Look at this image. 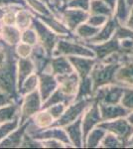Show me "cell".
Segmentation results:
<instances>
[{"mask_svg": "<svg viewBox=\"0 0 133 149\" xmlns=\"http://www.w3.org/2000/svg\"><path fill=\"white\" fill-rule=\"evenodd\" d=\"M121 63L108 61H98L93 67L91 73V78L93 79L94 85V92L96 88L108 84L115 83V74Z\"/></svg>", "mask_w": 133, "mask_h": 149, "instance_id": "3", "label": "cell"}, {"mask_svg": "<svg viewBox=\"0 0 133 149\" xmlns=\"http://www.w3.org/2000/svg\"><path fill=\"white\" fill-rule=\"evenodd\" d=\"M91 0H69L66 6L64 7H72V8H79L89 12Z\"/></svg>", "mask_w": 133, "mask_h": 149, "instance_id": "44", "label": "cell"}, {"mask_svg": "<svg viewBox=\"0 0 133 149\" xmlns=\"http://www.w3.org/2000/svg\"><path fill=\"white\" fill-rule=\"evenodd\" d=\"M56 15L59 16V18L64 22L65 25L74 33L79 25L86 22L89 16V12L79 8L62 7L57 11Z\"/></svg>", "mask_w": 133, "mask_h": 149, "instance_id": "7", "label": "cell"}, {"mask_svg": "<svg viewBox=\"0 0 133 149\" xmlns=\"http://www.w3.org/2000/svg\"><path fill=\"white\" fill-rule=\"evenodd\" d=\"M125 25H127L128 27L133 29V5L131 7V10H130V13H129V17H128Z\"/></svg>", "mask_w": 133, "mask_h": 149, "instance_id": "49", "label": "cell"}, {"mask_svg": "<svg viewBox=\"0 0 133 149\" xmlns=\"http://www.w3.org/2000/svg\"><path fill=\"white\" fill-rule=\"evenodd\" d=\"M38 74H39V92L44 102L58 88L59 81L57 80V77L50 71H44Z\"/></svg>", "mask_w": 133, "mask_h": 149, "instance_id": "12", "label": "cell"}, {"mask_svg": "<svg viewBox=\"0 0 133 149\" xmlns=\"http://www.w3.org/2000/svg\"><path fill=\"white\" fill-rule=\"evenodd\" d=\"M115 83L123 86H133V60L128 58L122 62L115 74Z\"/></svg>", "mask_w": 133, "mask_h": 149, "instance_id": "22", "label": "cell"}, {"mask_svg": "<svg viewBox=\"0 0 133 149\" xmlns=\"http://www.w3.org/2000/svg\"><path fill=\"white\" fill-rule=\"evenodd\" d=\"M101 117L100 104L96 100H93L91 104L86 107L84 112L81 115V122H83V129H84V136L88 133L94 127L98 126L102 122Z\"/></svg>", "mask_w": 133, "mask_h": 149, "instance_id": "10", "label": "cell"}, {"mask_svg": "<svg viewBox=\"0 0 133 149\" xmlns=\"http://www.w3.org/2000/svg\"><path fill=\"white\" fill-rule=\"evenodd\" d=\"M37 86H39V74L33 73L24 81L20 90L18 91L19 95H25L29 93H32L37 90Z\"/></svg>", "mask_w": 133, "mask_h": 149, "instance_id": "35", "label": "cell"}, {"mask_svg": "<svg viewBox=\"0 0 133 149\" xmlns=\"http://www.w3.org/2000/svg\"><path fill=\"white\" fill-rule=\"evenodd\" d=\"M109 18L111 17H107V16H105V15H100V14L89 13V16H88V20H86V22L88 24H91V26H94V27H96V28H100L107 22Z\"/></svg>", "mask_w": 133, "mask_h": 149, "instance_id": "41", "label": "cell"}, {"mask_svg": "<svg viewBox=\"0 0 133 149\" xmlns=\"http://www.w3.org/2000/svg\"><path fill=\"white\" fill-rule=\"evenodd\" d=\"M42 104L43 100L39 90L24 95V98L20 103V125L26 123L37 112H39L42 109Z\"/></svg>", "mask_w": 133, "mask_h": 149, "instance_id": "5", "label": "cell"}, {"mask_svg": "<svg viewBox=\"0 0 133 149\" xmlns=\"http://www.w3.org/2000/svg\"><path fill=\"white\" fill-rule=\"evenodd\" d=\"M0 38H1V26H0Z\"/></svg>", "mask_w": 133, "mask_h": 149, "instance_id": "58", "label": "cell"}, {"mask_svg": "<svg viewBox=\"0 0 133 149\" xmlns=\"http://www.w3.org/2000/svg\"><path fill=\"white\" fill-rule=\"evenodd\" d=\"M3 5H26L24 0H0V6Z\"/></svg>", "mask_w": 133, "mask_h": 149, "instance_id": "47", "label": "cell"}, {"mask_svg": "<svg viewBox=\"0 0 133 149\" xmlns=\"http://www.w3.org/2000/svg\"><path fill=\"white\" fill-rule=\"evenodd\" d=\"M32 123L37 128H48V127L52 126L53 123L55 122V119L51 113L47 109H41V111L37 112L34 116L31 118Z\"/></svg>", "mask_w": 133, "mask_h": 149, "instance_id": "28", "label": "cell"}, {"mask_svg": "<svg viewBox=\"0 0 133 149\" xmlns=\"http://www.w3.org/2000/svg\"><path fill=\"white\" fill-rule=\"evenodd\" d=\"M121 104L129 111L133 110V86H125L121 98Z\"/></svg>", "mask_w": 133, "mask_h": 149, "instance_id": "40", "label": "cell"}, {"mask_svg": "<svg viewBox=\"0 0 133 149\" xmlns=\"http://www.w3.org/2000/svg\"><path fill=\"white\" fill-rule=\"evenodd\" d=\"M32 19H33V14L31 10H28L24 6H22L16 13L15 25L21 31H23L32 26Z\"/></svg>", "mask_w": 133, "mask_h": 149, "instance_id": "30", "label": "cell"}, {"mask_svg": "<svg viewBox=\"0 0 133 149\" xmlns=\"http://www.w3.org/2000/svg\"><path fill=\"white\" fill-rule=\"evenodd\" d=\"M119 22L115 19L114 17H111L108 19V21L106 22L102 27L100 28L97 34L88 42H84V43H91V44H98V43H102L105 41H108L110 39H112L114 37L115 31L119 25Z\"/></svg>", "mask_w": 133, "mask_h": 149, "instance_id": "20", "label": "cell"}, {"mask_svg": "<svg viewBox=\"0 0 133 149\" xmlns=\"http://www.w3.org/2000/svg\"><path fill=\"white\" fill-rule=\"evenodd\" d=\"M32 13L34 15L37 16L38 18H40L48 27L50 29H52L56 34L61 36V37H72V36H75L74 33L65 25L64 22L59 18V16L56 15V14H53V15H50V16H45V15L36 14V13H34V12H32Z\"/></svg>", "mask_w": 133, "mask_h": 149, "instance_id": "16", "label": "cell"}, {"mask_svg": "<svg viewBox=\"0 0 133 149\" xmlns=\"http://www.w3.org/2000/svg\"><path fill=\"white\" fill-rule=\"evenodd\" d=\"M32 27L35 29L36 33H37L39 44L42 45L45 48L48 55L50 57H52L53 52H54L56 48V45H57L58 41H59L61 36L56 34L52 29H50L40 18H38L34 14L32 19Z\"/></svg>", "mask_w": 133, "mask_h": 149, "instance_id": "4", "label": "cell"}, {"mask_svg": "<svg viewBox=\"0 0 133 149\" xmlns=\"http://www.w3.org/2000/svg\"><path fill=\"white\" fill-rule=\"evenodd\" d=\"M31 122V119L27 121L26 123L22 124L16 128L13 132H11L6 138L0 142V148H15V147H21L24 135L26 134L27 128Z\"/></svg>", "mask_w": 133, "mask_h": 149, "instance_id": "21", "label": "cell"}, {"mask_svg": "<svg viewBox=\"0 0 133 149\" xmlns=\"http://www.w3.org/2000/svg\"><path fill=\"white\" fill-rule=\"evenodd\" d=\"M98 30L100 28H96L94 26H91L88 22H84L75 30L74 35L76 38L84 41V42H88L97 34Z\"/></svg>", "mask_w": 133, "mask_h": 149, "instance_id": "27", "label": "cell"}, {"mask_svg": "<svg viewBox=\"0 0 133 149\" xmlns=\"http://www.w3.org/2000/svg\"><path fill=\"white\" fill-rule=\"evenodd\" d=\"M125 86L120 84L112 83L96 88L93 100L98 103H120Z\"/></svg>", "mask_w": 133, "mask_h": 149, "instance_id": "8", "label": "cell"}, {"mask_svg": "<svg viewBox=\"0 0 133 149\" xmlns=\"http://www.w3.org/2000/svg\"><path fill=\"white\" fill-rule=\"evenodd\" d=\"M127 146H128V147H133V135L131 136V138H130V140H129V142H128Z\"/></svg>", "mask_w": 133, "mask_h": 149, "instance_id": "54", "label": "cell"}, {"mask_svg": "<svg viewBox=\"0 0 133 149\" xmlns=\"http://www.w3.org/2000/svg\"><path fill=\"white\" fill-rule=\"evenodd\" d=\"M125 144L122 140H120L115 134L106 131L105 136L103 137L100 147L101 148H122L125 147Z\"/></svg>", "mask_w": 133, "mask_h": 149, "instance_id": "36", "label": "cell"}, {"mask_svg": "<svg viewBox=\"0 0 133 149\" xmlns=\"http://www.w3.org/2000/svg\"><path fill=\"white\" fill-rule=\"evenodd\" d=\"M75 100H75L74 97H69V95H67L66 93H64L59 88H58L57 90L51 95V97L48 98L46 102H43L42 109H47V107H51V105L56 104V103H60V102H64V103H66L67 105H69L70 103H72V102H75Z\"/></svg>", "mask_w": 133, "mask_h": 149, "instance_id": "29", "label": "cell"}, {"mask_svg": "<svg viewBox=\"0 0 133 149\" xmlns=\"http://www.w3.org/2000/svg\"><path fill=\"white\" fill-rule=\"evenodd\" d=\"M10 5H3V6H0V20H2L4 17V15H5L7 9H8V7Z\"/></svg>", "mask_w": 133, "mask_h": 149, "instance_id": "52", "label": "cell"}, {"mask_svg": "<svg viewBox=\"0 0 133 149\" xmlns=\"http://www.w3.org/2000/svg\"><path fill=\"white\" fill-rule=\"evenodd\" d=\"M31 60L33 61L34 65H35L36 73L39 74L42 73L44 71H47L49 69L50 62L52 57H50L48 55V53L46 52L45 48L41 44H36L35 46H33L32 53L30 55Z\"/></svg>", "mask_w": 133, "mask_h": 149, "instance_id": "17", "label": "cell"}, {"mask_svg": "<svg viewBox=\"0 0 133 149\" xmlns=\"http://www.w3.org/2000/svg\"><path fill=\"white\" fill-rule=\"evenodd\" d=\"M86 44L93 50L95 58L98 61H103V60L114 55L115 53L122 52L119 40L115 37L108 41H105V42L98 43V44H91V43H86Z\"/></svg>", "mask_w": 133, "mask_h": 149, "instance_id": "11", "label": "cell"}, {"mask_svg": "<svg viewBox=\"0 0 133 149\" xmlns=\"http://www.w3.org/2000/svg\"><path fill=\"white\" fill-rule=\"evenodd\" d=\"M114 37L119 41L125 39H133V29L125 24H119L115 31Z\"/></svg>", "mask_w": 133, "mask_h": 149, "instance_id": "39", "label": "cell"}, {"mask_svg": "<svg viewBox=\"0 0 133 149\" xmlns=\"http://www.w3.org/2000/svg\"><path fill=\"white\" fill-rule=\"evenodd\" d=\"M84 56L95 58L93 50L88 47L84 41L72 37H60L56 48L53 52V56Z\"/></svg>", "mask_w": 133, "mask_h": 149, "instance_id": "2", "label": "cell"}, {"mask_svg": "<svg viewBox=\"0 0 133 149\" xmlns=\"http://www.w3.org/2000/svg\"><path fill=\"white\" fill-rule=\"evenodd\" d=\"M130 10H131V7L128 4L127 0H117L113 17L120 24H125L129 17Z\"/></svg>", "mask_w": 133, "mask_h": 149, "instance_id": "32", "label": "cell"}, {"mask_svg": "<svg viewBox=\"0 0 133 149\" xmlns=\"http://www.w3.org/2000/svg\"><path fill=\"white\" fill-rule=\"evenodd\" d=\"M65 129H66L72 147H76V148L84 147V136L81 116L77 119L76 121L72 122V123L68 124L67 126H65Z\"/></svg>", "mask_w": 133, "mask_h": 149, "instance_id": "19", "label": "cell"}, {"mask_svg": "<svg viewBox=\"0 0 133 149\" xmlns=\"http://www.w3.org/2000/svg\"><path fill=\"white\" fill-rule=\"evenodd\" d=\"M15 100H17L14 98L12 95H9L4 93H0V107L15 102Z\"/></svg>", "mask_w": 133, "mask_h": 149, "instance_id": "46", "label": "cell"}, {"mask_svg": "<svg viewBox=\"0 0 133 149\" xmlns=\"http://www.w3.org/2000/svg\"><path fill=\"white\" fill-rule=\"evenodd\" d=\"M93 95H94V85L91 76L81 78V81H79L76 100H84V98H93Z\"/></svg>", "mask_w": 133, "mask_h": 149, "instance_id": "26", "label": "cell"}, {"mask_svg": "<svg viewBox=\"0 0 133 149\" xmlns=\"http://www.w3.org/2000/svg\"><path fill=\"white\" fill-rule=\"evenodd\" d=\"M21 42L29 44L31 46H35L36 44H38V36L36 33L35 29L32 26L29 27L25 30L22 31V34H21Z\"/></svg>", "mask_w": 133, "mask_h": 149, "instance_id": "38", "label": "cell"}, {"mask_svg": "<svg viewBox=\"0 0 133 149\" xmlns=\"http://www.w3.org/2000/svg\"><path fill=\"white\" fill-rule=\"evenodd\" d=\"M43 144V147H47V148H63V147H67L64 143L61 141L57 140V139H45V140L41 141Z\"/></svg>", "mask_w": 133, "mask_h": 149, "instance_id": "45", "label": "cell"}, {"mask_svg": "<svg viewBox=\"0 0 133 149\" xmlns=\"http://www.w3.org/2000/svg\"><path fill=\"white\" fill-rule=\"evenodd\" d=\"M6 59V53H5V50L3 49V47L0 45V66L4 63Z\"/></svg>", "mask_w": 133, "mask_h": 149, "instance_id": "50", "label": "cell"}, {"mask_svg": "<svg viewBox=\"0 0 133 149\" xmlns=\"http://www.w3.org/2000/svg\"><path fill=\"white\" fill-rule=\"evenodd\" d=\"M32 50H33V46L23 42H20L15 46L16 54L19 58H29L31 53H32Z\"/></svg>", "mask_w": 133, "mask_h": 149, "instance_id": "43", "label": "cell"}, {"mask_svg": "<svg viewBox=\"0 0 133 149\" xmlns=\"http://www.w3.org/2000/svg\"><path fill=\"white\" fill-rule=\"evenodd\" d=\"M24 1L26 2V5H28L29 8L31 9V11L36 14L45 16H50L55 14L52 8L47 3H45L43 0H24Z\"/></svg>", "mask_w": 133, "mask_h": 149, "instance_id": "33", "label": "cell"}, {"mask_svg": "<svg viewBox=\"0 0 133 149\" xmlns=\"http://www.w3.org/2000/svg\"><path fill=\"white\" fill-rule=\"evenodd\" d=\"M33 73H36V69L31 58H19L18 68H17V88H18V91L20 90L24 81Z\"/></svg>", "mask_w": 133, "mask_h": 149, "instance_id": "23", "label": "cell"}, {"mask_svg": "<svg viewBox=\"0 0 133 149\" xmlns=\"http://www.w3.org/2000/svg\"><path fill=\"white\" fill-rule=\"evenodd\" d=\"M0 45L6 53V59L0 66V92L12 95L18 100L19 93L17 88V68L18 60L15 46H11L0 38Z\"/></svg>", "mask_w": 133, "mask_h": 149, "instance_id": "1", "label": "cell"}, {"mask_svg": "<svg viewBox=\"0 0 133 149\" xmlns=\"http://www.w3.org/2000/svg\"><path fill=\"white\" fill-rule=\"evenodd\" d=\"M0 93H1V92H0Z\"/></svg>", "mask_w": 133, "mask_h": 149, "instance_id": "59", "label": "cell"}, {"mask_svg": "<svg viewBox=\"0 0 133 149\" xmlns=\"http://www.w3.org/2000/svg\"><path fill=\"white\" fill-rule=\"evenodd\" d=\"M89 13L100 14V15H105L107 17H113L114 12L103 0H91Z\"/></svg>", "mask_w": 133, "mask_h": 149, "instance_id": "34", "label": "cell"}, {"mask_svg": "<svg viewBox=\"0 0 133 149\" xmlns=\"http://www.w3.org/2000/svg\"><path fill=\"white\" fill-rule=\"evenodd\" d=\"M100 125L103 127L106 131L115 134L126 146L133 135V125L127 120L126 117H121L109 121H102Z\"/></svg>", "mask_w": 133, "mask_h": 149, "instance_id": "9", "label": "cell"}, {"mask_svg": "<svg viewBox=\"0 0 133 149\" xmlns=\"http://www.w3.org/2000/svg\"><path fill=\"white\" fill-rule=\"evenodd\" d=\"M22 31L16 25H3L1 26V38L4 42L11 46H16L21 42Z\"/></svg>", "mask_w": 133, "mask_h": 149, "instance_id": "24", "label": "cell"}, {"mask_svg": "<svg viewBox=\"0 0 133 149\" xmlns=\"http://www.w3.org/2000/svg\"><path fill=\"white\" fill-rule=\"evenodd\" d=\"M20 126V115L16 116L14 119L10 121L4 122L0 124V142L6 138L11 132H13L16 128Z\"/></svg>", "mask_w": 133, "mask_h": 149, "instance_id": "37", "label": "cell"}, {"mask_svg": "<svg viewBox=\"0 0 133 149\" xmlns=\"http://www.w3.org/2000/svg\"><path fill=\"white\" fill-rule=\"evenodd\" d=\"M20 115V105L16 102L0 107V124L10 121Z\"/></svg>", "mask_w": 133, "mask_h": 149, "instance_id": "31", "label": "cell"}, {"mask_svg": "<svg viewBox=\"0 0 133 149\" xmlns=\"http://www.w3.org/2000/svg\"><path fill=\"white\" fill-rule=\"evenodd\" d=\"M47 71H50L56 77H58L72 74L75 70L67 56H54L51 59L49 69Z\"/></svg>", "mask_w": 133, "mask_h": 149, "instance_id": "18", "label": "cell"}, {"mask_svg": "<svg viewBox=\"0 0 133 149\" xmlns=\"http://www.w3.org/2000/svg\"><path fill=\"white\" fill-rule=\"evenodd\" d=\"M68 2H69V0H62V5H63V7L66 6Z\"/></svg>", "mask_w": 133, "mask_h": 149, "instance_id": "56", "label": "cell"}, {"mask_svg": "<svg viewBox=\"0 0 133 149\" xmlns=\"http://www.w3.org/2000/svg\"><path fill=\"white\" fill-rule=\"evenodd\" d=\"M67 107L68 105L66 103L60 102V103H56V104L51 105V107H47V109H47L48 111L50 112L51 115L53 116V118H54L56 121L63 115V113H64L65 110L67 109Z\"/></svg>", "mask_w": 133, "mask_h": 149, "instance_id": "42", "label": "cell"}, {"mask_svg": "<svg viewBox=\"0 0 133 149\" xmlns=\"http://www.w3.org/2000/svg\"><path fill=\"white\" fill-rule=\"evenodd\" d=\"M74 67V70L79 76V78H84L91 74L93 67L95 66L97 59L84 56H70L68 57Z\"/></svg>", "mask_w": 133, "mask_h": 149, "instance_id": "14", "label": "cell"}, {"mask_svg": "<svg viewBox=\"0 0 133 149\" xmlns=\"http://www.w3.org/2000/svg\"><path fill=\"white\" fill-rule=\"evenodd\" d=\"M108 6L110 7L111 9L114 12V9H115V6H116V3H117V0H103Z\"/></svg>", "mask_w": 133, "mask_h": 149, "instance_id": "51", "label": "cell"}, {"mask_svg": "<svg viewBox=\"0 0 133 149\" xmlns=\"http://www.w3.org/2000/svg\"><path fill=\"white\" fill-rule=\"evenodd\" d=\"M57 80L59 81V86L58 88L62 91L64 93L71 97H74L76 100L77 93H78L79 85L81 78L76 72L65 76H58Z\"/></svg>", "mask_w": 133, "mask_h": 149, "instance_id": "13", "label": "cell"}, {"mask_svg": "<svg viewBox=\"0 0 133 149\" xmlns=\"http://www.w3.org/2000/svg\"><path fill=\"white\" fill-rule=\"evenodd\" d=\"M126 118H127V120L133 125V110L132 111H129V113H128V115L126 116Z\"/></svg>", "mask_w": 133, "mask_h": 149, "instance_id": "53", "label": "cell"}, {"mask_svg": "<svg viewBox=\"0 0 133 149\" xmlns=\"http://www.w3.org/2000/svg\"><path fill=\"white\" fill-rule=\"evenodd\" d=\"M98 104L103 121L126 117L129 113V110L125 109L121 103H98Z\"/></svg>", "mask_w": 133, "mask_h": 149, "instance_id": "15", "label": "cell"}, {"mask_svg": "<svg viewBox=\"0 0 133 149\" xmlns=\"http://www.w3.org/2000/svg\"><path fill=\"white\" fill-rule=\"evenodd\" d=\"M127 2H128V4L130 5V7H132V5H133V0H127Z\"/></svg>", "mask_w": 133, "mask_h": 149, "instance_id": "57", "label": "cell"}, {"mask_svg": "<svg viewBox=\"0 0 133 149\" xmlns=\"http://www.w3.org/2000/svg\"><path fill=\"white\" fill-rule=\"evenodd\" d=\"M93 100V98H84V100H75L72 103H70L62 116L58 120H56L52 126L65 127L68 124L76 121L77 119L83 115L84 110L86 109V107L91 104V102Z\"/></svg>", "mask_w": 133, "mask_h": 149, "instance_id": "6", "label": "cell"}, {"mask_svg": "<svg viewBox=\"0 0 133 149\" xmlns=\"http://www.w3.org/2000/svg\"><path fill=\"white\" fill-rule=\"evenodd\" d=\"M106 134V130L100 125L94 127L88 132L84 137V147L86 148H97L100 146L103 137Z\"/></svg>", "mask_w": 133, "mask_h": 149, "instance_id": "25", "label": "cell"}, {"mask_svg": "<svg viewBox=\"0 0 133 149\" xmlns=\"http://www.w3.org/2000/svg\"><path fill=\"white\" fill-rule=\"evenodd\" d=\"M50 1H51V4H52L53 11H54V13L56 14V13H57V11L63 7L62 0H50Z\"/></svg>", "mask_w": 133, "mask_h": 149, "instance_id": "48", "label": "cell"}, {"mask_svg": "<svg viewBox=\"0 0 133 149\" xmlns=\"http://www.w3.org/2000/svg\"><path fill=\"white\" fill-rule=\"evenodd\" d=\"M43 1H44L45 3H47L48 5H49V6L51 7V8H52V4H51V1H50V0H43ZM52 10H53V9H52Z\"/></svg>", "mask_w": 133, "mask_h": 149, "instance_id": "55", "label": "cell"}]
</instances>
